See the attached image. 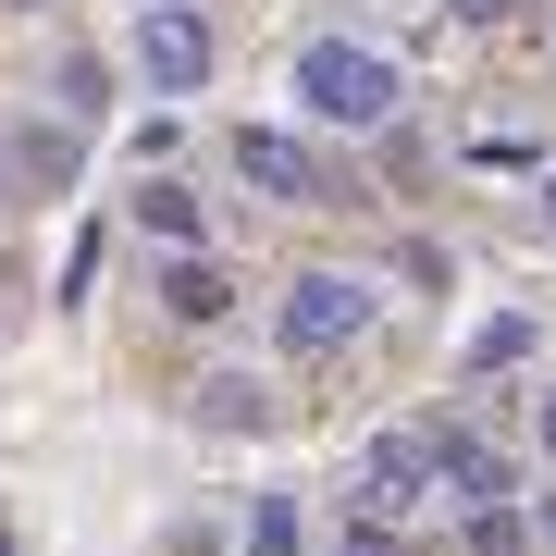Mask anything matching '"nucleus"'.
<instances>
[{"instance_id":"obj_8","label":"nucleus","mask_w":556,"mask_h":556,"mask_svg":"<svg viewBox=\"0 0 556 556\" xmlns=\"http://www.w3.org/2000/svg\"><path fill=\"white\" fill-rule=\"evenodd\" d=\"M186 408H199L211 433H273V371H199Z\"/></svg>"},{"instance_id":"obj_1","label":"nucleus","mask_w":556,"mask_h":556,"mask_svg":"<svg viewBox=\"0 0 556 556\" xmlns=\"http://www.w3.org/2000/svg\"><path fill=\"white\" fill-rule=\"evenodd\" d=\"M285 100H298L309 137H383V124L408 112V62L383 38H358V25H321V38H298V62H285Z\"/></svg>"},{"instance_id":"obj_19","label":"nucleus","mask_w":556,"mask_h":556,"mask_svg":"<svg viewBox=\"0 0 556 556\" xmlns=\"http://www.w3.org/2000/svg\"><path fill=\"white\" fill-rule=\"evenodd\" d=\"M0 556H25V544H13V519H0Z\"/></svg>"},{"instance_id":"obj_7","label":"nucleus","mask_w":556,"mask_h":556,"mask_svg":"<svg viewBox=\"0 0 556 556\" xmlns=\"http://www.w3.org/2000/svg\"><path fill=\"white\" fill-rule=\"evenodd\" d=\"M161 309L199 321V334H223V321H236V273H223L211 248H174V260H161Z\"/></svg>"},{"instance_id":"obj_11","label":"nucleus","mask_w":556,"mask_h":556,"mask_svg":"<svg viewBox=\"0 0 556 556\" xmlns=\"http://www.w3.org/2000/svg\"><path fill=\"white\" fill-rule=\"evenodd\" d=\"M470 174H544V137L532 124H470Z\"/></svg>"},{"instance_id":"obj_9","label":"nucleus","mask_w":556,"mask_h":556,"mask_svg":"<svg viewBox=\"0 0 556 556\" xmlns=\"http://www.w3.org/2000/svg\"><path fill=\"white\" fill-rule=\"evenodd\" d=\"M137 223H149L161 248H211V199H199V186H174V174L137 186Z\"/></svg>"},{"instance_id":"obj_18","label":"nucleus","mask_w":556,"mask_h":556,"mask_svg":"<svg viewBox=\"0 0 556 556\" xmlns=\"http://www.w3.org/2000/svg\"><path fill=\"white\" fill-rule=\"evenodd\" d=\"M532 223H544V236H556V174H532Z\"/></svg>"},{"instance_id":"obj_3","label":"nucleus","mask_w":556,"mask_h":556,"mask_svg":"<svg viewBox=\"0 0 556 556\" xmlns=\"http://www.w3.org/2000/svg\"><path fill=\"white\" fill-rule=\"evenodd\" d=\"M124 62H137V87H161V100H199V87L223 75V25L199 13V0H137Z\"/></svg>"},{"instance_id":"obj_2","label":"nucleus","mask_w":556,"mask_h":556,"mask_svg":"<svg viewBox=\"0 0 556 556\" xmlns=\"http://www.w3.org/2000/svg\"><path fill=\"white\" fill-rule=\"evenodd\" d=\"M371 321H383V273H358V260H309V273L273 298V346L309 371V358H346Z\"/></svg>"},{"instance_id":"obj_12","label":"nucleus","mask_w":556,"mask_h":556,"mask_svg":"<svg viewBox=\"0 0 556 556\" xmlns=\"http://www.w3.org/2000/svg\"><path fill=\"white\" fill-rule=\"evenodd\" d=\"M13 174L25 186H75V137L62 124H13Z\"/></svg>"},{"instance_id":"obj_17","label":"nucleus","mask_w":556,"mask_h":556,"mask_svg":"<svg viewBox=\"0 0 556 556\" xmlns=\"http://www.w3.org/2000/svg\"><path fill=\"white\" fill-rule=\"evenodd\" d=\"M532 445L556 457V383H544V396H532Z\"/></svg>"},{"instance_id":"obj_4","label":"nucleus","mask_w":556,"mask_h":556,"mask_svg":"<svg viewBox=\"0 0 556 556\" xmlns=\"http://www.w3.org/2000/svg\"><path fill=\"white\" fill-rule=\"evenodd\" d=\"M223 161H236V186L260 211H309V199H334V186H321V149L298 137V124H236V137H223Z\"/></svg>"},{"instance_id":"obj_15","label":"nucleus","mask_w":556,"mask_h":556,"mask_svg":"<svg viewBox=\"0 0 556 556\" xmlns=\"http://www.w3.org/2000/svg\"><path fill=\"white\" fill-rule=\"evenodd\" d=\"M346 556H396V532H383V519L358 507V519H346Z\"/></svg>"},{"instance_id":"obj_5","label":"nucleus","mask_w":556,"mask_h":556,"mask_svg":"<svg viewBox=\"0 0 556 556\" xmlns=\"http://www.w3.org/2000/svg\"><path fill=\"white\" fill-rule=\"evenodd\" d=\"M433 495V420H383L371 445H358V507L371 519H408Z\"/></svg>"},{"instance_id":"obj_6","label":"nucleus","mask_w":556,"mask_h":556,"mask_svg":"<svg viewBox=\"0 0 556 556\" xmlns=\"http://www.w3.org/2000/svg\"><path fill=\"white\" fill-rule=\"evenodd\" d=\"M433 482H445L457 507H519V470L482 433H457V420H433Z\"/></svg>"},{"instance_id":"obj_16","label":"nucleus","mask_w":556,"mask_h":556,"mask_svg":"<svg viewBox=\"0 0 556 556\" xmlns=\"http://www.w3.org/2000/svg\"><path fill=\"white\" fill-rule=\"evenodd\" d=\"M445 13H457V25H507L519 0H445Z\"/></svg>"},{"instance_id":"obj_14","label":"nucleus","mask_w":556,"mask_h":556,"mask_svg":"<svg viewBox=\"0 0 556 556\" xmlns=\"http://www.w3.org/2000/svg\"><path fill=\"white\" fill-rule=\"evenodd\" d=\"M470 556H532V519L519 507H470Z\"/></svg>"},{"instance_id":"obj_20","label":"nucleus","mask_w":556,"mask_h":556,"mask_svg":"<svg viewBox=\"0 0 556 556\" xmlns=\"http://www.w3.org/2000/svg\"><path fill=\"white\" fill-rule=\"evenodd\" d=\"M0 346H13V309H0Z\"/></svg>"},{"instance_id":"obj_10","label":"nucleus","mask_w":556,"mask_h":556,"mask_svg":"<svg viewBox=\"0 0 556 556\" xmlns=\"http://www.w3.org/2000/svg\"><path fill=\"white\" fill-rule=\"evenodd\" d=\"M532 346H544V321H532V309H495V321H470V371H519Z\"/></svg>"},{"instance_id":"obj_13","label":"nucleus","mask_w":556,"mask_h":556,"mask_svg":"<svg viewBox=\"0 0 556 556\" xmlns=\"http://www.w3.org/2000/svg\"><path fill=\"white\" fill-rule=\"evenodd\" d=\"M248 556H298V495H260L248 507Z\"/></svg>"}]
</instances>
